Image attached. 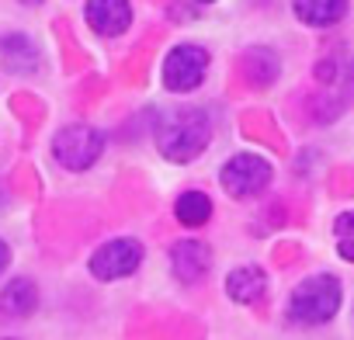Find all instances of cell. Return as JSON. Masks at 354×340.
<instances>
[{
  "label": "cell",
  "instance_id": "6da1fadb",
  "mask_svg": "<svg viewBox=\"0 0 354 340\" xmlns=\"http://www.w3.org/2000/svg\"><path fill=\"white\" fill-rule=\"evenodd\" d=\"M212 139V122L202 108H177L156 129V146L167 160L188 163L195 160Z\"/></svg>",
  "mask_w": 354,
  "mask_h": 340
},
{
  "label": "cell",
  "instance_id": "7a4b0ae2",
  "mask_svg": "<svg viewBox=\"0 0 354 340\" xmlns=\"http://www.w3.org/2000/svg\"><path fill=\"white\" fill-rule=\"evenodd\" d=\"M337 309H340V281L333 274L306 278L288 299V319L306 323V326H319V323L333 319Z\"/></svg>",
  "mask_w": 354,
  "mask_h": 340
},
{
  "label": "cell",
  "instance_id": "3957f363",
  "mask_svg": "<svg viewBox=\"0 0 354 340\" xmlns=\"http://www.w3.org/2000/svg\"><path fill=\"white\" fill-rule=\"evenodd\" d=\"M104 149V135L94 125H66L56 132L53 139V156L66 167V170H87L97 163Z\"/></svg>",
  "mask_w": 354,
  "mask_h": 340
},
{
  "label": "cell",
  "instance_id": "277c9868",
  "mask_svg": "<svg viewBox=\"0 0 354 340\" xmlns=\"http://www.w3.org/2000/svg\"><path fill=\"white\" fill-rule=\"evenodd\" d=\"M205 73H209V53L202 46H192V42L174 46L167 53V59H163V84L174 94L195 91L205 80Z\"/></svg>",
  "mask_w": 354,
  "mask_h": 340
},
{
  "label": "cell",
  "instance_id": "5b68a950",
  "mask_svg": "<svg viewBox=\"0 0 354 340\" xmlns=\"http://www.w3.org/2000/svg\"><path fill=\"white\" fill-rule=\"evenodd\" d=\"M219 181L230 198H254L271 185V163L257 153H240L223 167Z\"/></svg>",
  "mask_w": 354,
  "mask_h": 340
},
{
  "label": "cell",
  "instance_id": "8992f818",
  "mask_svg": "<svg viewBox=\"0 0 354 340\" xmlns=\"http://www.w3.org/2000/svg\"><path fill=\"white\" fill-rule=\"evenodd\" d=\"M142 264V243L139 240H108L91 257V274L97 281H118L129 278Z\"/></svg>",
  "mask_w": 354,
  "mask_h": 340
},
{
  "label": "cell",
  "instance_id": "52a82bcc",
  "mask_svg": "<svg viewBox=\"0 0 354 340\" xmlns=\"http://www.w3.org/2000/svg\"><path fill=\"white\" fill-rule=\"evenodd\" d=\"M170 267L177 274V281H185V285H198L209 267H212V250L209 243L202 240H181V243H174L170 250Z\"/></svg>",
  "mask_w": 354,
  "mask_h": 340
},
{
  "label": "cell",
  "instance_id": "ba28073f",
  "mask_svg": "<svg viewBox=\"0 0 354 340\" xmlns=\"http://www.w3.org/2000/svg\"><path fill=\"white\" fill-rule=\"evenodd\" d=\"M84 18H87V25H91L97 35L115 39V35L129 32V25H132V8L122 4V0H91V4L84 8Z\"/></svg>",
  "mask_w": 354,
  "mask_h": 340
},
{
  "label": "cell",
  "instance_id": "9c48e42d",
  "mask_svg": "<svg viewBox=\"0 0 354 340\" xmlns=\"http://www.w3.org/2000/svg\"><path fill=\"white\" fill-rule=\"evenodd\" d=\"M39 305V288L28 278H15L4 292H0V319H21L32 316Z\"/></svg>",
  "mask_w": 354,
  "mask_h": 340
},
{
  "label": "cell",
  "instance_id": "30bf717a",
  "mask_svg": "<svg viewBox=\"0 0 354 340\" xmlns=\"http://www.w3.org/2000/svg\"><path fill=\"white\" fill-rule=\"evenodd\" d=\"M264 292H268V274H264L261 267H254V264L236 267V271H230V278H226V295H230L233 302L254 305Z\"/></svg>",
  "mask_w": 354,
  "mask_h": 340
},
{
  "label": "cell",
  "instance_id": "8fae6325",
  "mask_svg": "<svg viewBox=\"0 0 354 340\" xmlns=\"http://www.w3.org/2000/svg\"><path fill=\"white\" fill-rule=\"evenodd\" d=\"M292 11H295V18H302L313 28H330L347 15V4L344 0H299Z\"/></svg>",
  "mask_w": 354,
  "mask_h": 340
},
{
  "label": "cell",
  "instance_id": "7c38bea8",
  "mask_svg": "<svg viewBox=\"0 0 354 340\" xmlns=\"http://www.w3.org/2000/svg\"><path fill=\"white\" fill-rule=\"evenodd\" d=\"M0 53H4L8 66L18 70V73H28V70H35V63H39V53H35V46H32L25 35H8L4 42H0Z\"/></svg>",
  "mask_w": 354,
  "mask_h": 340
},
{
  "label": "cell",
  "instance_id": "4fadbf2b",
  "mask_svg": "<svg viewBox=\"0 0 354 340\" xmlns=\"http://www.w3.org/2000/svg\"><path fill=\"white\" fill-rule=\"evenodd\" d=\"M174 212H177V219H181L185 226H205L209 216H212V202L202 191H185L181 198H177Z\"/></svg>",
  "mask_w": 354,
  "mask_h": 340
},
{
  "label": "cell",
  "instance_id": "5bb4252c",
  "mask_svg": "<svg viewBox=\"0 0 354 340\" xmlns=\"http://www.w3.org/2000/svg\"><path fill=\"white\" fill-rule=\"evenodd\" d=\"M351 229H354V216H340V219H337V233L344 236V233H351Z\"/></svg>",
  "mask_w": 354,
  "mask_h": 340
},
{
  "label": "cell",
  "instance_id": "9a60e30c",
  "mask_svg": "<svg viewBox=\"0 0 354 340\" xmlns=\"http://www.w3.org/2000/svg\"><path fill=\"white\" fill-rule=\"evenodd\" d=\"M8 264H11V247H8L4 240H0V271H4Z\"/></svg>",
  "mask_w": 354,
  "mask_h": 340
},
{
  "label": "cell",
  "instance_id": "2e32d148",
  "mask_svg": "<svg viewBox=\"0 0 354 340\" xmlns=\"http://www.w3.org/2000/svg\"><path fill=\"white\" fill-rule=\"evenodd\" d=\"M340 254H344V257H354V247H351V243H344V247H340Z\"/></svg>",
  "mask_w": 354,
  "mask_h": 340
},
{
  "label": "cell",
  "instance_id": "e0dca14e",
  "mask_svg": "<svg viewBox=\"0 0 354 340\" xmlns=\"http://www.w3.org/2000/svg\"><path fill=\"white\" fill-rule=\"evenodd\" d=\"M347 73H351V91H354V63H351V70H347Z\"/></svg>",
  "mask_w": 354,
  "mask_h": 340
}]
</instances>
